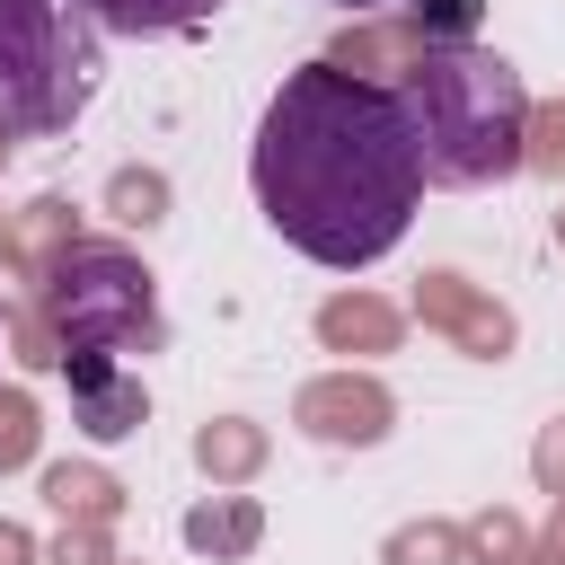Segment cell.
Returning <instances> with one entry per match:
<instances>
[{
    "mask_svg": "<svg viewBox=\"0 0 565 565\" xmlns=\"http://www.w3.org/2000/svg\"><path fill=\"white\" fill-rule=\"evenodd\" d=\"M247 177L282 247H300L327 274L380 265L424 203V159H415L397 88H371L335 62H300L265 97Z\"/></svg>",
    "mask_w": 565,
    "mask_h": 565,
    "instance_id": "1",
    "label": "cell"
},
{
    "mask_svg": "<svg viewBox=\"0 0 565 565\" xmlns=\"http://www.w3.org/2000/svg\"><path fill=\"white\" fill-rule=\"evenodd\" d=\"M415 159L433 185H503L521 168L530 132V88L503 53L486 44H424V62L397 79Z\"/></svg>",
    "mask_w": 565,
    "mask_h": 565,
    "instance_id": "2",
    "label": "cell"
},
{
    "mask_svg": "<svg viewBox=\"0 0 565 565\" xmlns=\"http://www.w3.org/2000/svg\"><path fill=\"white\" fill-rule=\"evenodd\" d=\"M97 88V26L71 0H0V141L62 132Z\"/></svg>",
    "mask_w": 565,
    "mask_h": 565,
    "instance_id": "3",
    "label": "cell"
},
{
    "mask_svg": "<svg viewBox=\"0 0 565 565\" xmlns=\"http://www.w3.org/2000/svg\"><path fill=\"white\" fill-rule=\"evenodd\" d=\"M53 327H62V353H106V362L159 344L150 265H132L124 247H71L53 274Z\"/></svg>",
    "mask_w": 565,
    "mask_h": 565,
    "instance_id": "4",
    "label": "cell"
},
{
    "mask_svg": "<svg viewBox=\"0 0 565 565\" xmlns=\"http://www.w3.org/2000/svg\"><path fill=\"white\" fill-rule=\"evenodd\" d=\"M62 371H71L79 424H88L97 441H115V433H132V424H141V380H115V371H106V353H62Z\"/></svg>",
    "mask_w": 565,
    "mask_h": 565,
    "instance_id": "5",
    "label": "cell"
},
{
    "mask_svg": "<svg viewBox=\"0 0 565 565\" xmlns=\"http://www.w3.org/2000/svg\"><path fill=\"white\" fill-rule=\"evenodd\" d=\"M97 35H185V26H212L221 0H71Z\"/></svg>",
    "mask_w": 565,
    "mask_h": 565,
    "instance_id": "6",
    "label": "cell"
},
{
    "mask_svg": "<svg viewBox=\"0 0 565 565\" xmlns=\"http://www.w3.org/2000/svg\"><path fill=\"white\" fill-rule=\"evenodd\" d=\"M477 18H486V0H415L424 44H468V35H477Z\"/></svg>",
    "mask_w": 565,
    "mask_h": 565,
    "instance_id": "7",
    "label": "cell"
},
{
    "mask_svg": "<svg viewBox=\"0 0 565 565\" xmlns=\"http://www.w3.org/2000/svg\"><path fill=\"white\" fill-rule=\"evenodd\" d=\"M335 9H380V0H335Z\"/></svg>",
    "mask_w": 565,
    "mask_h": 565,
    "instance_id": "8",
    "label": "cell"
}]
</instances>
